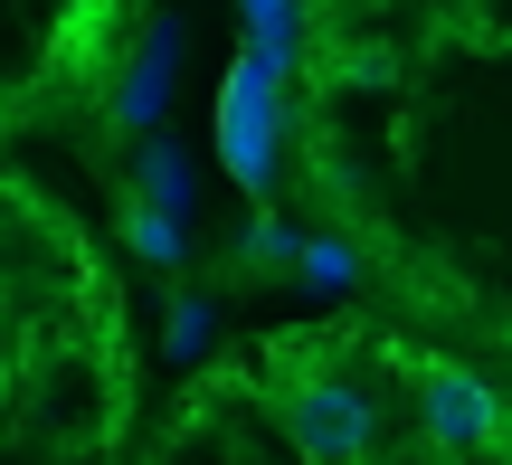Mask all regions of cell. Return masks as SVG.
Instances as JSON below:
<instances>
[{"label":"cell","instance_id":"cell-8","mask_svg":"<svg viewBox=\"0 0 512 465\" xmlns=\"http://www.w3.org/2000/svg\"><path fill=\"white\" fill-rule=\"evenodd\" d=\"M294 276L304 285H351L361 276V247L351 238H294Z\"/></svg>","mask_w":512,"mask_h":465},{"label":"cell","instance_id":"cell-4","mask_svg":"<svg viewBox=\"0 0 512 465\" xmlns=\"http://www.w3.org/2000/svg\"><path fill=\"white\" fill-rule=\"evenodd\" d=\"M171 57H181V29L152 19L143 29V57L114 76V124H162V95H171Z\"/></svg>","mask_w":512,"mask_h":465},{"label":"cell","instance_id":"cell-6","mask_svg":"<svg viewBox=\"0 0 512 465\" xmlns=\"http://www.w3.org/2000/svg\"><path fill=\"white\" fill-rule=\"evenodd\" d=\"M133 181H143L133 190L143 209H171V219H181L190 209V152L181 143H143V171H133Z\"/></svg>","mask_w":512,"mask_h":465},{"label":"cell","instance_id":"cell-9","mask_svg":"<svg viewBox=\"0 0 512 465\" xmlns=\"http://www.w3.org/2000/svg\"><path fill=\"white\" fill-rule=\"evenodd\" d=\"M238 257L256 266V276H275V266H285V276H294V228H275V219H256L247 238H238Z\"/></svg>","mask_w":512,"mask_h":465},{"label":"cell","instance_id":"cell-1","mask_svg":"<svg viewBox=\"0 0 512 465\" xmlns=\"http://www.w3.org/2000/svg\"><path fill=\"white\" fill-rule=\"evenodd\" d=\"M285 124H294V76L238 48V67L219 76V114H209V143H219L228 181H238L247 200H266V190H275V162H285Z\"/></svg>","mask_w":512,"mask_h":465},{"label":"cell","instance_id":"cell-2","mask_svg":"<svg viewBox=\"0 0 512 465\" xmlns=\"http://www.w3.org/2000/svg\"><path fill=\"white\" fill-rule=\"evenodd\" d=\"M285 437H294L304 465H370L380 456V409H370L361 380H342V371L313 361V371L285 380Z\"/></svg>","mask_w":512,"mask_h":465},{"label":"cell","instance_id":"cell-5","mask_svg":"<svg viewBox=\"0 0 512 465\" xmlns=\"http://www.w3.org/2000/svg\"><path fill=\"white\" fill-rule=\"evenodd\" d=\"M247 10V57H266V67H304V29H313V10L304 0H238Z\"/></svg>","mask_w":512,"mask_h":465},{"label":"cell","instance_id":"cell-3","mask_svg":"<svg viewBox=\"0 0 512 465\" xmlns=\"http://www.w3.org/2000/svg\"><path fill=\"white\" fill-rule=\"evenodd\" d=\"M418 437L437 456H494V437H503L494 380L465 371V361H418Z\"/></svg>","mask_w":512,"mask_h":465},{"label":"cell","instance_id":"cell-10","mask_svg":"<svg viewBox=\"0 0 512 465\" xmlns=\"http://www.w3.org/2000/svg\"><path fill=\"white\" fill-rule=\"evenodd\" d=\"M209 333H219V314H209V295H181V304H171V352H200Z\"/></svg>","mask_w":512,"mask_h":465},{"label":"cell","instance_id":"cell-7","mask_svg":"<svg viewBox=\"0 0 512 465\" xmlns=\"http://www.w3.org/2000/svg\"><path fill=\"white\" fill-rule=\"evenodd\" d=\"M124 238H133V257H143V266H181V219H171V209H143V200H133L124 209Z\"/></svg>","mask_w":512,"mask_h":465}]
</instances>
